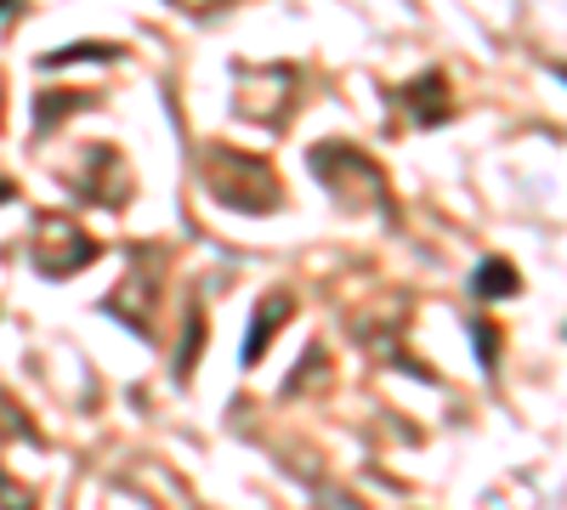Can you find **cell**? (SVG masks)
Returning a JSON list of instances; mask_svg holds the SVG:
<instances>
[{
    "mask_svg": "<svg viewBox=\"0 0 567 510\" xmlns=\"http://www.w3.org/2000/svg\"><path fill=\"white\" fill-rule=\"evenodd\" d=\"M205 188H210L227 210H250V216L278 205L272 165L256 159V154H239V148H210V154H205Z\"/></svg>",
    "mask_w": 567,
    "mask_h": 510,
    "instance_id": "cell-1",
    "label": "cell"
},
{
    "mask_svg": "<svg viewBox=\"0 0 567 510\" xmlns=\"http://www.w3.org/2000/svg\"><path fill=\"white\" fill-rule=\"evenodd\" d=\"M312 170H318V181L336 199H347V205H386V176H381V165L374 159H363L352 143H323V148H312Z\"/></svg>",
    "mask_w": 567,
    "mask_h": 510,
    "instance_id": "cell-2",
    "label": "cell"
},
{
    "mask_svg": "<svg viewBox=\"0 0 567 510\" xmlns=\"http://www.w3.org/2000/svg\"><path fill=\"white\" fill-rule=\"evenodd\" d=\"M34 256H40V272L69 278V272H80V267L97 261V239H91L80 221H69V216H40V227H34Z\"/></svg>",
    "mask_w": 567,
    "mask_h": 510,
    "instance_id": "cell-3",
    "label": "cell"
},
{
    "mask_svg": "<svg viewBox=\"0 0 567 510\" xmlns=\"http://www.w3.org/2000/svg\"><path fill=\"white\" fill-rule=\"evenodd\" d=\"M403 103H409V119L414 125H443L449 119V80L443 74H420L414 85H403Z\"/></svg>",
    "mask_w": 567,
    "mask_h": 510,
    "instance_id": "cell-4",
    "label": "cell"
},
{
    "mask_svg": "<svg viewBox=\"0 0 567 510\" xmlns=\"http://www.w3.org/2000/svg\"><path fill=\"white\" fill-rule=\"evenodd\" d=\"M284 318H290V295H267V301L256 306L250 341H245V363H261V346H267V335H278V330H284Z\"/></svg>",
    "mask_w": 567,
    "mask_h": 510,
    "instance_id": "cell-5",
    "label": "cell"
},
{
    "mask_svg": "<svg viewBox=\"0 0 567 510\" xmlns=\"http://www.w3.org/2000/svg\"><path fill=\"white\" fill-rule=\"evenodd\" d=\"M471 290H477V295H516L523 284H516V272L505 261H483V272L471 278Z\"/></svg>",
    "mask_w": 567,
    "mask_h": 510,
    "instance_id": "cell-6",
    "label": "cell"
},
{
    "mask_svg": "<svg viewBox=\"0 0 567 510\" xmlns=\"http://www.w3.org/2000/svg\"><path fill=\"white\" fill-rule=\"evenodd\" d=\"M199 346H205V312H199V306H187V346L176 352V375H182V381L194 375V363H199Z\"/></svg>",
    "mask_w": 567,
    "mask_h": 510,
    "instance_id": "cell-7",
    "label": "cell"
},
{
    "mask_svg": "<svg viewBox=\"0 0 567 510\" xmlns=\"http://www.w3.org/2000/svg\"><path fill=\"white\" fill-rule=\"evenodd\" d=\"M0 510H34V499H29V488H18L7 471H0Z\"/></svg>",
    "mask_w": 567,
    "mask_h": 510,
    "instance_id": "cell-8",
    "label": "cell"
},
{
    "mask_svg": "<svg viewBox=\"0 0 567 510\" xmlns=\"http://www.w3.org/2000/svg\"><path fill=\"white\" fill-rule=\"evenodd\" d=\"M471 335H477V352H483V368H494V330H488V323H471Z\"/></svg>",
    "mask_w": 567,
    "mask_h": 510,
    "instance_id": "cell-9",
    "label": "cell"
},
{
    "mask_svg": "<svg viewBox=\"0 0 567 510\" xmlns=\"http://www.w3.org/2000/svg\"><path fill=\"white\" fill-rule=\"evenodd\" d=\"M171 7H182V12H216V7H227V0H171Z\"/></svg>",
    "mask_w": 567,
    "mask_h": 510,
    "instance_id": "cell-10",
    "label": "cell"
},
{
    "mask_svg": "<svg viewBox=\"0 0 567 510\" xmlns=\"http://www.w3.org/2000/svg\"><path fill=\"white\" fill-rule=\"evenodd\" d=\"M18 12V0H0V18H12Z\"/></svg>",
    "mask_w": 567,
    "mask_h": 510,
    "instance_id": "cell-11",
    "label": "cell"
},
{
    "mask_svg": "<svg viewBox=\"0 0 567 510\" xmlns=\"http://www.w3.org/2000/svg\"><path fill=\"white\" fill-rule=\"evenodd\" d=\"M12 194H18V188H12V181H0V199H12Z\"/></svg>",
    "mask_w": 567,
    "mask_h": 510,
    "instance_id": "cell-12",
    "label": "cell"
}]
</instances>
